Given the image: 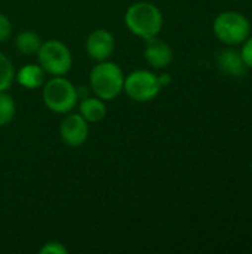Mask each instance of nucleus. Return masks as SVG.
<instances>
[{"label":"nucleus","mask_w":252,"mask_h":254,"mask_svg":"<svg viewBox=\"0 0 252 254\" xmlns=\"http://www.w3.org/2000/svg\"><path fill=\"white\" fill-rule=\"evenodd\" d=\"M114 46L113 34L104 28L94 30L86 39V52L97 63L108 60L114 52Z\"/></svg>","instance_id":"obj_8"},{"label":"nucleus","mask_w":252,"mask_h":254,"mask_svg":"<svg viewBox=\"0 0 252 254\" xmlns=\"http://www.w3.org/2000/svg\"><path fill=\"white\" fill-rule=\"evenodd\" d=\"M12 33V24L9 21V18L3 13H0V42H4L9 39Z\"/></svg>","instance_id":"obj_17"},{"label":"nucleus","mask_w":252,"mask_h":254,"mask_svg":"<svg viewBox=\"0 0 252 254\" xmlns=\"http://www.w3.org/2000/svg\"><path fill=\"white\" fill-rule=\"evenodd\" d=\"M245 64L248 65V68H252V37H248L245 45H244V49L241 52Z\"/></svg>","instance_id":"obj_18"},{"label":"nucleus","mask_w":252,"mask_h":254,"mask_svg":"<svg viewBox=\"0 0 252 254\" xmlns=\"http://www.w3.org/2000/svg\"><path fill=\"white\" fill-rule=\"evenodd\" d=\"M146 49H144V57L146 61L154 67V68H165L171 64L172 61V48L162 39L151 37L146 40Z\"/></svg>","instance_id":"obj_9"},{"label":"nucleus","mask_w":252,"mask_h":254,"mask_svg":"<svg viewBox=\"0 0 252 254\" xmlns=\"http://www.w3.org/2000/svg\"><path fill=\"white\" fill-rule=\"evenodd\" d=\"M15 45H16V49L22 54V55H36L40 45H42V40L40 37L34 33V31H21L16 39H15Z\"/></svg>","instance_id":"obj_13"},{"label":"nucleus","mask_w":252,"mask_h":254,"mask_svg":"<svg viewBox=\"0 0 252 254\" xmlns=\"http://www.w3.org/2000/svg\"><path fill=\"white\" fill-rule=\"evenodd\" d=\"M15 68L12 61L0 52V92L7 91L15 80Z\"/></svg>","instance_id":"obj_14"},{"label":"nucleus","mask_w":252,"mask_h":254,"mask_svg":"<svg viewBox=\"0 0 252 254\" xmlns=\"http://www.w3.org/2000/svg\"><path fill=\"white\" fill-rule=\"evenodd\" d=\"M123 83H125V74L122 68L108 60L97 63L91 70L89 74L91 89L98 98L104 101H110L119 97L120 92L123 91Z\"/></svg>","instance_id":"obj_2"},{"label":"nucleus","mask_w":252,"mask_h":254,"mask_svg":"<svg viewBox=\"0 0 252 254\" xmlns=\"http://www.w3.org/2000/svg\"><path fill=\"white\" fill-rule=\"evenodd\" d=\"M214 34L226 45H239L250 37L251 25L245 15L239 12H223L214 19Z\"/></svg>","instance_id":"obj_5"},{"label":"nucleus","mask_w":252,"mask_h":254,"mask_svg":"<svg viewBox=\"0 0 252 254\" xmlns=\"http://www.w3.org/2000/svg\"><path fill=\"white\" fill-rule=\"evenodd\" d=\"M15 118V103L13 98L4 92H0V127H6Z\"/></svg>","instance_id":"obj_15"},{"label":"nucleus","mask_w":252,"mask_h":254,"mask_svg":"<svg viewBox=\"0 0 252 254\" xmlns=\"http://www.w3.org/2000/svg\"><path fill=\"white\" fill-rule=\"evenodd\" d=\"M162 89L159 76L149 70H135L125 76L123 91L138 103H147L154 100Z\"/></svg>","instance_id":"obj_6"},{"label":"nucleus","mask_w":252,"mask_h":254,"mask_svg":"<svg viewBox=\"0 0 252 254\" xmlns=\"http://www.w3.org/2000/svg\"><path fill=\"white\" fill-rule=\"evenodd\" d=\"M79 113L89 122V124H97L101 122L105 115H107V107L105 101L95 97H86L82 98L80 106H79Z\"/></svg>","instance_id":"obj_12"},{"label":"nucleus","mask_w":252,"mask_h":254,"mask_svg":"<svg viewBox=\"0 0 252 254\" xmlns=\"http://www.w3.org/2000/svg\"><path fill=\"white\" fill-rule=\"evenodd\" d=\"M45 70L37 64H28L24 65L18 70V73H15V79L16 82L25 88V89H37L40 86H43L45 83Z\"/></svg>","instance_id":"obj_11"},{"label":"nucleus","mask_w":252,"mask_h":254,"mask_svg":"<svg viewBox=\"0 0 252 254\" xmlns=\"http://www.w3.org/2000/svg\"><path fill=\"white\" fill-rule=\"evenodd\" d=\"M125 24L128 30L144 40L156 37L163 25L160 9L150 1H137L126 9Z\"/></svg>","instance_id":"obj_1"},{"label":"nucleus","mask_w":252,"mask_h":254,"mask_svg":"<svg viewBox=\"0 0 252 254\" xmlns=\"http://www.w3.org/2000/svg\"><path fill=\"white\" fill-rule=\"evenodd\" d=\"M251 168H252V167H251Z\"/></svg>","instance_id":"obj_20"},{"label":"nucleus","mask_w":252,"mask_h":254,"mask_svg":"<svg viewBox=\"0 0 252 254\" xmlns=\"http://www.w3.org/2000/svg\"><path fill=\"white\" fill-rule=\"evenodd\" d=\"M36 55L39 65L50 76H64L73 65V57L68 46L56 39L42 42Z\"/></svg>","instance_id":"obj_4"},{"label":"nucleus","mask_w":252,"mask_h":254,"mask_svg":"<svg viewBox=\"0 0 252 254\" xmlns=\"http://www.w3.org/2000/svg\"><path fill=\"white\" fill-rule=\"evenodd\" d=\"M42 98L50 112L67 115L79 101V89L64 76H53L43 83Z\"/></svg>","instance_id":"obj_3"},{"label":"nucleus","mask_w":252,"mask_h":254,"mask_svg":"<svg viewBox=\"0 0 252 254\" xmlns=\"http://www.w3.org/2000/svg\"><path fill=\"white\" fill-rule=\"evenodd\" d=\"M159 82H160V85H162V88L165 86V85H168L169 82H171V77H169V74H160L159 76Z\"/></svg>","instance_id":"obj_19"},{"label":"nucleus","mask_w":252,"mask_h":254,"mask_svg":"<svg viewBox=\"0 0 252 254\" xmlns=\"http://www.w3.org/2000/svg\"><path fill=\"white\" fill-rule=\"evenodd\" d=\"M40 254H67V249L64 247V244L58 243V241H49L46 243L40 250Z\"/></svg>","instance_id":"obj_16"},{"label":"nucleus","mask_w":252,"mask_h":254,"mask_svg":"<svg viewBox=\"0 0 252 254\" xmlns=\"http://www.w3.org/2000/svg\"><path fill=\"white\" fill-rule=\"evenodd\" d=\"M218 64L224 73L233 77H244L248 73V65L245 64L242 55L232 49H226L218 55Z\"/></svg>","instance_id":"obj_10"},{"label":"nucleus","mask_w":252,"mask_h":254,"mask_svg":"<svg viewBox=\"0 0 252 254\" xmlns=\"http://www.w3.org/2000/svg\"><path fill=\"white\" fill-rule=\"evenodd\" d=\"M61 140L70 147L82 146L89 135V122L80 113H67L59 127Z\"/></svg>","instance_id":"obj_7"}]
</instances>
